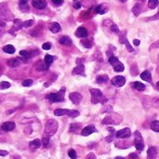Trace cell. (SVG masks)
Wrapping results in <instances>:
<instances>
[{"label":"cell","mask_w":159,"mask_h":159,"mask_svg":"<svg viewBox=\"0 0 159 159\" xmlns=\"http://www.w3.org/2000/svg\"><path fill=\"white\" fill-rule=\"evenodd\" d=\"M140 78L144 81L146 82H149V83H152V76H151V73L149 71H144L140 74Z\"/></svg>","instance_id":"obj_19"},{"label":"cell","mask_w":159,"mask_h":159,"mask_svg":"<svg viewBox=\"0 0 159 159\" xmlns=\"http://www.w3.org/2000/svg\"><path fill=\"white\" fill-rule=\"evenodd\" d=\"M8 65L9 67H12V68H15V67H18L21 65L22 63V61L19 59V58H13V59H10L7 62Z\"/></svg>","instance_id":"obj_16"},{"label":"cell","mask_w":159,"mask_h":159,"mask_svg":"<svg viewBox=\"0 0 159 159\" xmlns=\"http://www.w3.org/2000/svg\"><path fill=\"white\" fill-rule=\"evenodd\" d=\"M69 98L70 100H72V103L76 105H78L81 100H82V96L78 93V92H73V93H70L69 95Z\"/></svg>","instance_id":"obj_10"},{"label":"cell","mask_w":159,"mask_h":159,"mask_svg":"<svg viewBox=\"0 0 159 159\" xmlns=\"http://www.w3.org/2000/svg\"><path fill=\"white\" fill-rule=\"evenodd\" d=\"M151 129L154 132H159V121L158 120H154L151 123V126H150Z\"/></svg>","instance_id":"obj_31"},{"label":"cell","mask_w":159,"mask_h":159,"mask_svg":"<svg viewBox=\"0 0 159 159\" xmlns=\"http://www.w3.org/2000/svg\"><path fill=\"white\" fill-rule=\"evenodd\" d=\"M60 44H62V45H63V46H71L72 45V40H71V38L70 37H68V36H63L61 39H60Z\"/></svg>","instance_id":"obj_21"},{"label":"cell","mask_w":159,"mask_h":159,"mask_svg":"<svg viewBox=\"0 0 159 159\" xmlns=\"http://www.w3.org/2000/svg\"><path fill=\"white\" fill-rule=\"evenodd\" d=\"M5 29H6V22L0 19V37H1L5 32Z\"/></svg>","instance_id":"obj_38"},{"label":"cell","mask_w":159,"mask_h":159,"mask_svg":"<svg viewBox=\"0 0 159 159\" xmlns=\"http://www.w3.org/2000/svg\"><path fill=\"white\" fill-rule=\"evenodd\" d=\"M32 4L37 9H44L47 7L46 0H33Z\"/></svg>","instance_id":"obj_13"},{"label":"cell","mask_w":159,"mask_h":159,"mask_svg":"<svg viewBox=\"0 0 159 159\" xmlns=\"http://www.w3.org/2000/svg\"><path fill=\"white\" fill-rule=\"evenodd\" d=\"M158 4H159L158 0H149L148 1V7L151 9H154L158 6Z\"/></svg>","instance_id":"obj_37"},{"label":"cell","mask_w":159,"mask_h":159,"mask_svg":"<svg viewBox=\"0 0 159 159\" xmlns=\"http://www.w3.org/2000/svg\"><path fill=\"white\" fill-rule=\"evenodd\" d=\"M1 128L3 129L4 131H11V130H13L14 128H15V123L12 122V121L6 122L1 126Z\"/></svg>","instance_id":"obj_15"},{"label":"cell","mask_w":159,"mask_h":159,"mask_svg":"<svg viewBox=\"0 0 159 159\" xmlns=\"http://www.w3.org/2000/svg\"><path fill=\"white\" fill-rule=\"evenodd\" d=\"M108 80H109V78H108V76H107V75H102V76H97V78H96V82H97V83H99V84H103V83H106Z\"/></svg>","instance_id":"obj_27"},{"label":"cell","mask_w":159,"mask_h":159,"mask_svg":"<svg viewBox=\"0 0 159 159\" xmlns=\"http://www.w3.org/2000/svg\"><path fill=\"white\" fill-rule=\"evenodd\" d=\"M120 1H121V2H126L127 0H120Z\"/></svg>","instance_id":"obj_57"},{"label":"cell","mask_w":159,"mask_h":159,"mask_svg":"<svg viewBox=\"0 0 159 159\" xmlns=\"http://www.w3.org/2000/svg\"><path fill=\"white\" fill-rule=\"evenodd\" d=\"M156 89H157V90H159V81H158V82L156 83Z\"/></svg>","instance_id":"obj_54"},{"label":"cell","mask_w":159,"mask_h":159,"mask_svg":"<svg viewBox=\"0 0 159 159\" xmlns=\"http://www.w3.org/2000/svg\"><path fill=\"white\" fill-rule=\"evenodd\" d=\"M107 10H108V6L106 5V4H100V6H98L96 8H95V11H96V13H98V14H104V13H106L107 12Z\"/></svg>","instance_id":"obj_17"},{"label":"cell","mask_w":159,"mask_h":159,"mask_svg":"<svg viewBox=\"0 0 159 159\" xmlns=\"http://www.w3.org/2000/svg\"><path fill=\"white\" fill-rule=\"evenodd\" d=\"M8 153V151H1L0 150V155H3V156H5V155H7Z\"/></svg>","instance_id":"obj_52"},{"label":"cell","mask_w":159,"mask_h":159,"mask_svg":"<svg viewBox=\"0 0 159 159\" xmlns=\"http://www.w3.org/2000/svg\"><path fill=\"white\" fill-rule=\"evenodd\" d=\"M9 86H10V83L8 82L3 81L0 83V90H6V89H8Z\"/></svg>","instance_id":"obj_40"},{"label":"cell","mask_w":159,"mask_h":159,"mask_svg":"<svg viewBox=\"0 0 159 159\" xmlns=\"http://www.w3.org/2000/svg\"><path fill=\"white\" fill-rule=\"evenodd\" d=\"M27 2H28V0H20V8L22 10H28L29 9V8L27 6Z\"/></svg>","instance_id":"obj_39"},{"label":"cell","mask_w":159,"mask_h":159,"mask_svg":"<svg viewBox=\"0 0 159 159\" xmlns=\"http://www.w3.org/2000/svg\"><path fill=\"white\" fill-rule=\"evenodd\" d=\"M111 65L113 66V68L114 72H123V71H124V69H125L124 64H123V63H121L119 61H117V62H115V63H112Z\"/></svg>","instance_id":"obj_18"},{"label":"cell","mask_w":159,"mask_h":159,"mask_svg":"<svg viewBox=\"0 0 159 159\" xmlns=\"http://www.w3.org/2000/svg\"><path fill=\"white\" fill-rule=\"evenodd\" d=\"M158 48H159V40L156 41V42H154V44L151 45V47H150V50H152L153 49H158Z\"/></svg>","instance_id":"obj_48"},{"label":"cell","mask_w":159,"mask_h":159,"mask_svg":"<svg viewBox=\"0 0 159 159\" xmlns=\"http://www.w3.org/2000/svg\"><path fill=\"white\" fill-rule=\"evenodd\" d=\"M68 155H69L71 158H76V157H77V156H76V151H75L74 149H71V150L69 151Z\"/></svg>","instance_id":"obj_43"},{"label":"cell","mask_w":159,"mask_h":159,"mask_svg":"<svg viewBox=\"0 0 159 159\" xmlns=\"http://www.w3.org/2000/svg\"><path fill=\"white\" fill-rule=\"evenodd\" d=\"M49 135L47 134H44V136H43V139H42V143H43V146L44 147H48L49 144Z\"/></svg>","instance_id":"obj_34"},{"label":"cell","mask_w":159,"mask_h":159,"mask_svg":"<svg viewBox=\"0 0 159 159\" xmlns=\"http://www.w3.org/2000/svg\"><path fill=\"white\" fill-rule=\"evenodd\" d=\"M67 114L69 115L70 117H72V118H75V117H77L80 113H79V112H78V111H76V110H68Z\"/></svg>","instance_id":"obj_36"},{"label":"cell","mask_w":159,"mask_h":159,"mask_svg":"<svg viewBox=\"0 0 159 159\" xmlns=\"http://www.w3.org/2000/svg\"><path fill=\"white\" fill-rule=\"evenodd\" d=\"M128 157H129V158H133V157H134V158H138V155L135 154H130L128 155Z\"/></svg>","instance_id":"obj_53"},{"label":"cell","mask_w":159,"mask_h":159,"mask_svg":"<svg viewBox=\"0 0 159 159\" xmlns=\"http://www.w3.org/2000/svg\"><path fill=\"white\" fill-rule=\"evenodd\" d=\"M119 41H120V43H122V44H124V45L126 46L127 49V50H128L129 52H133V51H134V49H132V47L130 46V44H129V43H128V41H127V35H126V32H124V33L120 34Z\"/></svg>","instance_id":"obj_9"},{"label":"cell","mask_w":159,"mask_h":159,"mask_svg":"<svg viewBox=\"0 0 159 159\" xmlns=\"http://www.w3.org/2000/svg\"><path fill=\"white\" fill-rule=\"evenodd\" d=\"M23 27V22H22L20 19H15L14 20V25L12 27V29L9 31V33L12 35V36H16V32L19 31L20 29H22Z\"/></svg>","instance_id":"obj_6"},{"label":"cell","mask_w":159,"mask_h":159,"mask_svg":"<svg viewBox=\"0 0 159 159\" xmlns=\"http://www.w3.org/2000/svg\"><path fill=\"white\" fill-rule=\"evenodd\" d=\"M90 94H91V103L93 104H97V103L104 104L107 102V98L103 94V92L100 90L91 89Z\"/></svg>","instance_id":"obj_1"},{"label":"cell","mask_w":159,"mask_h":159,"mask_svg":"<svg viewBox=\"0 0 159 159\" xmlns=\"http://www.w3.org/2000/svg\"><path fill=\"white\" fill-rule=\"evenodd\" d=\"M103 125H107V124H113V125H117V121H115L111 115H107V117L103 120Z\"/></svg>","instance_id":"obj_24"},{"label":"cell","mask_w":159,"mask_h":159,"mask_svg":"<svg viewBox=\"0 0 159 159\" xmlns=\"http://www.w3.org/2000/svg\"><path fill=\"white\" fill-rule=\"evenodd\" d=\"M34 23H35V21H34V20L25 21V22H23V27H30V26H32Z\"/></svg>","instance_id":"obj_41"},{"label":"cell","mask_w":159,"mask_h":159,"mask_svg":"<svg viewBox=\"0 0 159 159\" xmlns=\"http://www.w3.org/2000/svg\"><path fill=\"white\" fill-rule=\"evenodd\" d=\"M51 1H52L55 5H57V6H60V5H62V4L63 3V0H51Z\"/></svg>","instance_id":"obj_50"},{"label":"cell","mask_w":159,"mask_h":159,"mask_svg":"<svg viewBox=\"0 0 159 159\" xmlns=\"http://www.w3.org/2000/svg\"><path fill=\"white\" fill-rule=\"evenodd\" d=\"M90 157H92V158H94L95 156H94V155H88V156H86V158H90Z\"/></svg>","instance_id":"obj_55"},{"label":"cell","mask_w":159,"mask_h":159,"mask_svg":"<svg viewBox=\"0 0 159 159\" xmlns=\"http://www.w3.org/2000/svg\"><path fill=\"white\" fill-rule=\"evenodd\" d=\"M57 129H58V122L54 119H50L46 124L44 134H47L49 136H52L57 132Z\"/></svg>","instance_id":"obj_4"},{"label":"cell","mask_w":159,"mask_h":159,"mask_svg":"<svg viewBox=\"0 0 159 159\" xmlns=\"http://www.w3.org/2000/svg\"><path fill=\"white\" fill-rule=\"evenodd\" d=\"M78 130H82L81 129V125L78 123H75V124H72L70 127V132H75L77 133Z\"/></svg>","instance_id":"obj_25"},{"label":"cell","mask_w":159,"mask_h":159,"mask_svg":"<svg viewBox=\"0 0 159 159\" xmlns=\"http://www.w3.org/2000/svg\"><path fill=\"white\" fill-rule=\"evenodd\" d=\"M134 136H135V139H134V145H135L136 149H137L138 151H142L143 148H144V141H143V139H142L141 134H140L139 131H135Z\"/></svg>","instance_id":"obj_5"},{"label":"cell","mask_w":159,"mask_h":159,"mask_svg":"<svg viewBox=\"0 0 159 159\" xmlns=\"http://www.w3.org/2000/svg\"><path fill=\"white\" fill-rule=\"evenodd\" d=\"M20 55H21V57L22 58L24 61H27L28 59H30V58L32 57V53L27 51V50H21L20 51Z\"/></svg>","instance_id":"obj_28"},{"label":"cell","mask_w":159,"mask_h":159,"mask_svg":"<svg viewBox=\"0 0 159 159\" xmlns=\"http://www.w3.org/2000/svg\"><path fill=\"white\" fill-rule=\"evenodd\" d=\"M126 83V78L122 76H117L113 78H112V84L114 86H117V88H120V86H123Z\"/></svg>","instance_id":"obj_7"},{"label":"cell","mask_w":159,"mask_h":159,"mask_svg":"<svg viewBox=\"0 0 159 159\" xmlns=\"http://www.w3.org/2000/svg\"><path fill=\"white\" fill-rule=\"evenodd\" d=\"M139 2H141V3H143V2H145V0H138Z\"/></svg>","instance_id":"obj_56"},{"label":"cell","mask_w":159,"mask_h":159,"mask_svg":"<svg viewBox=\"0 0 159 159\" xmlns=\"http://www.w3.org/2000/svg\"><path fill=\"white\" fill-rule=\"evenodd\" d=\"M42 49H45V50H49V49H51V44L50 43H44L43 46H42Z\"/></svg>","instance_id":"obj_46"},{"label":"cell","mask_w":159,"mask_h":159,"mask_svg":"<svg viewBox=\"0 0 159 159\" xmlns=\"http://www.w3.org/2000/svg\"><path fill=\"white\" fill-rule=\"evenodd\" d=\"M78 65L73 69V72H72V75L73 76H76V75H80V76H86L85 74V66L82 63H77Z\"/></svg>","instance_id":"obj_12"},{"label":"cell","mask_w":159,"mask_h":159,"mask_svg":"<svg viewBox=\"0 0 159 159\" xmlns=\"http://www.w3.org/2000/svg\"><path fill=\"white\" fill-rule=\"evenodd\" d=\"M107 130L110 132V135H109V136H107L106 140H107L108 142H111V141L113 140V135H114V129H113V127H108V128H107Z\"/></svg>","instance_id":"obj_35"},{"label":"cell","mask_w":159,"mask_h":159,"mask_svg":"<svg viewBox=\"0 0 159 159\" xmlns=\"http://www.w3.org/2000/svg\"><path fill=\"white\" fill-rule=\"evenodd\" d=\"M61 25L58 23V22H52L50 25H49V30L54 33V34H57V33H59L61 31Z\"/></svg>","instance_id":"obj_20"},{"label":"cell","mask_w":159,"mask_h":159,"mask_svg":"<svg viewBox=\"0 0 159 159\" xmlns=\"http://www.w3.org/2000/svg\"><path fill=\"white\" fill-rule=\"evenodd\" d=\"M141 11V7H140V4H136L133 8H132V12L135 16H139L140 13Z\"/></svg>","instance_id":"obj_32"},{"label":"cell","mask_w":159,"mask_h":159,"mask_svg":"<svg viewBox=\"0 0 159 159\" xmlns=\"http://www.w3.org/2000/svg\"><path fill=\"white\" fill-rule=\"evenodd\" d=\"M15 48H14V46L12 45H7L3 48V51L8 53V54H13L14 52H15Z\"/></svg>","instance_id":"obj_29"},{"label":"cell","mask_w":159,"mask_h":159,"mask_svg":"<svg viewBox=\"0 0 159 159\" xmlns=\"http://www.w3.org/2000/svg\"><path fill=\"white\" fill-rule=\"evenodd\" d=\"M64 93H65V89L63 88L58 93H49L46 96V98L51 103H58V102H63V100H64Z\"/></svg>","instance_id":"obj_3"},{"label":"cell","mask_w":159,"mask_h":159,"mask_svg":"<svg viewBox=\"0 0 159 159\" xmlns=\"http://www.w3.org/2000/svg\"><path fill=\"white\" fill-rule=\"evenodd\" d=\"M74 8H76V9H79L81 8V3L79 0H74V4H73Z\"/></svg>","instance_id":"obj_44"},{"label":"cell","mask_w":159,"mask_h":159,"mask_svg":"<svg viewBox=\"0 0 159 159\" xmlns=\"http://www.w3.org/2000/svg\"><path fill=\"white\" fill-rule=\"evenodd\" d=\"M0 19L5 21H12L14 16L12 12L10 11L8 6L6 3H0Z\"/></svg>","instance_id":"obj_2"},{"label":"cell","mask_w":159,"mask_h":159,"mask_svg":"<svg viewBox=\"0 0 159 159\" xmlns=\"http://www.w3.org/2000/svg\"><path fill=\"white\" fill-rule=\"evenodd\" d=\"M111 30H112V32H113V33L119 34V29L117 28V26L115 25V24H113V25L111 26Z\"/></svg>","instance_id":"obj_47"},{"label":"cell","mask_w":159,"mask_h":159,"mask_svg":"<svg viewBox=\"0 0 159 159\" xmlns=\"http://www.w3.org/2000/svg\"><path fill=\"white\" fill-rule=\"evenodd\" d=\"M82 44H83V46H85L86 49H90V48L91 47V43L90 42V40H84V41H82Z\"/></svg>","instance_id":"obj_45"},{"label":"cell","mask_w":159,"mask_h":159,"mask_svg":"<svg viewBox=\"0 0 159 159\" xmlns=\"http://www.w3.org/2000/svg\"><path fill=\"white\" fill-rule=\"evenodd\" d=\"M88 35H89L88 30H86V29L85 27H83V26L78 27L77 30H76V36L77 37H79V38L86 37V36H88Z\"/></svg>","instance_id":"obj_14"},{"label":"cell","mask_w":159,"mask_h":159,"mask_svg":"<svg viewBox=\"0 0 159 159\" xmlns=\"http://www.w3.org/2000/svg\"><path fill=\"white\" fill-rule=\"evenodd\" d=\"M32 85H33V80H31V79H26L22 82L23 86H30Z\"/></svg>","instance_id":"obj_42"},{"label":"cell","mask_w":159,"mask_h":159,"mask_svg":"<svg viewBox=\"0 0 159 159\" xmlns=\"http://www.w3.org/2000/svg\"><path fill=\"white\" fill-rule=\"evenodd\" d=\"M94 132H97V129L95 128V127L93 126H86L84 128H82V130L80 132V134L82 136H89Z\"/></svg>","instance_id":"obj_11"},{"label":"cell","mask_w":159,"mask_h":159,"mask_svg":"<svg viewBox=\"0 0 159 159\" xmlns=\"http://www.w3.org/2000/svg\"><path fill=\"white\" fill-rule=\"evenodd\" d=\"M157 154V149L155 147H150L147 151V157L148 158H154Z\"/></svg>","instance_id":"obj_23"},{"label":"cell","mask_w":159,"mask_h":159,"mask_svg":"<svg viewBox=\"0 0 159 159\" xmlns=\"http://www.w3.org/2000/svg\"><path fill=\"white\" fill-rule=\"evenodd\" d=\"M155 20H159V11L157 12V14H155L154 16L148 18V21H155Z\"/></svg>","instance_id":"obj_49"},{"label":"cell","mask_w":159,"mask_h":159,"mask_svg":"<svg viewBox=\"0 0 159 159\" xmlns=\"http://www.w3.org/2000/svg\"><path fill=\"white\" fill-rule=\"evenodd\" d=\"M131 135V131L130 129H129L128 127H126V128H123L121 129V130L117 131V133H115V136H117V138H120V139H127V138H129Z\"/></svg>","instance_id":"obj_8"},{"label":"cell","mask_w":159,"mask_h":159,"mask_svg":"<svg viewBox=\"0 0 159 159\" xmlns=\"http://www.w3.org/2000/svg\"><path fill=\"white\" fill-rule=\"evenodd\" d=\"M133 44H134L135 46H139V45L140 44V41L139 39H135V40L133 41Z\"/></svg>","instance_id":"obj_51"},{"label":"cell","mask_w":159,"mask_h":159,"mask_svg":"<svg viewBox=\"0 0 159 159\" xmlns=\"http://www.w3.org/2000/svg\"><path fill=\"white\" fill-rule=\"evenodd\" d=\"M68 112V110L66 109H57L54 111V114L57 115V117H63V115L66 114Z\"/></svg>","instance_id":"obj_33"},{"label":"cell","mask_w":159,"mask_h":159,"mask_svg":"<svg viewBox=\"0 0 159 159\" xmlns=\"http://www.w3.org/2000/svg\"><path fill=\"white\" fill-rule=\"evenodd\" d=\"M29 145H30L31 149L35 150V149H38L40 146H41V141L40 140H34L33 141H31L30 143H29Z\"/></svg>","instance_id":"obj_26"},{"label":"cell","mask_w":159,"mask_h":159,"mask_svg":"<svg viewBox=\"0 0 159 159\" xmlns=\"http://www.w3.org/2000/svg\"><path fill=\"white\" fill-rule=\"evenodd\" d=\"M132 86H133V88H134L135 90H139V91H143L144 90H145V85L142 84V83H140V82H138V81L134 82V83L132 84Z\"/></svg>","instance_id":"obj_22"},{"label":"cell","mask_w":159,"mask_h":159,"mask_svg":"<svg viewBox=\"0 0 159 159\" xmlns=\"http://www.w3.org/2000/svg\"><path fill=\"white\" fill-rule=\"evenodd\" d=\"M53 60H54V58L51 56V55H49V54H47V55H45V59H44V63H45V64L47 65V67L49 68V65L52 63V62H53Z\"/></svg>","instance_id":"obj_30"}]
</instances>
